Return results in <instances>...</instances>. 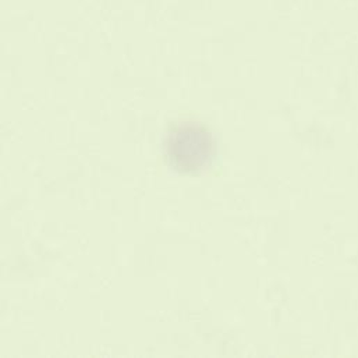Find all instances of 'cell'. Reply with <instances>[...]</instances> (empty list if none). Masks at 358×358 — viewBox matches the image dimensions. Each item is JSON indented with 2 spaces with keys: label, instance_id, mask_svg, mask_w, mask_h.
<instances>
[{
  "label": "cell",
  "instance_id": "cell-1",
  "mask_svg": "<svg viewBox=\"0 0 358 358\" xmlns=\"http://www.w3.org/2000/svg\"><path fill=\"white\" fill-rule=\"evenodd\" d=\"M171 165L182 173L202 169L210 158V143L201 129L184 127L175 131L168 144Z\"/></svg>",
  "mask_w": 358,
  "mask_h": 358
}]
</instances>
